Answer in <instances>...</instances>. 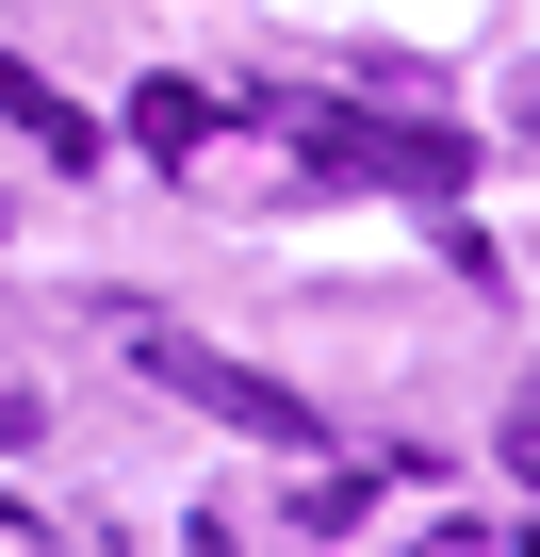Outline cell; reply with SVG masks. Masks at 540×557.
Returning <instances> with one entry per match:
<instances>
[{"label": "cell", "instance_id": "cell-1", "mask_svg": "<svg viewBox=\"0 0 540 557\" xmlns=\"http://www.w3.org/2000/svg\"><path fill=\"white\" fill-rule=\"evenodd\" d=\"M131 377L180 394V410H213L229 443H312V394H296V377H262V361H229V345H197V329H131Z\"/></svg>", "mask_w": 540, "mask_h": 557}, {"label": "cell", "instance_id": "cell-2", "mask_svg": "<svg viewBox=\"0 0 540 557\" xmlns=\"http://www.w3.org/2000/svg\"><path fill=\"white\" fill-rule=\"evenodd\" d=\"M279 132H296L328 181H377V197H459V181H475V148H459V132H426V115H344V99H296Z\"/></svg>", "mask_w": 540, "mask_h": 557}, {"label": "cell", "instance_id": "cell-3", "mask_svg": "<svg viewBox=\"0 0 540 557\" xmlns=\"http://www.w3.org/2000/svg\"><path fill=\"white\" fill-rule=\"evenodd\" d=\"M0 132H34L50 164H99V115H83L50 66H17V50H0Z\"/></svg>", "mask_w": 540, "mask_h": 557}, {"label": "cell", "instance_id": "cell-4", "mask_svg": "<svg viewBox=\"0 0 540 557\" xmlns=\"http://www.w3.org/2000/svg\"><path fill=\"white\" fill-rule=\"evenodd\" d=\"M131 148H213V99H197V83H148V99H131Z\"/></svg>", "mask_w": 540, "mask_h": 557}, {"label": "cell", "instance_id": "cell-5", "mask_svg": "<svg viewBox=\"0 0 540 557\" xmlns=\"http://www.w3.org/2000/svg\"><path fill=\"white\" fill-rule=\"evenodd\" d=\"M0 443H34V394H0Z\"/></svg>", "mask_w": 540, "mask_h": 557}, {"label": "cell", "instance_id": "cell-6", "mask_svg": "<svg viewBox=\"0 0 540 557\" xmlns=\"http://www.w3.org/2000/svg\"><path fill=\"white\" fill-rule=\"evenodd\" d=\"M507 115H524V132H540V66H524V99H507Z\"/></svg>", "mask_w": 540, "mask_h": 557}, {"label": "cell", "instance_id": "cell-7", "mask_svg": "<svg viewBox=\"0 0 540 557\" xmlns=\"http://www.w3.org/2000/svg\"><path fill=\"white\" fill-rule=\"evenodd\" d=\"M524 426H540V394H524Z\"/></svg>", "mask_w": 540, "mask_h": 557}]
</instances>
